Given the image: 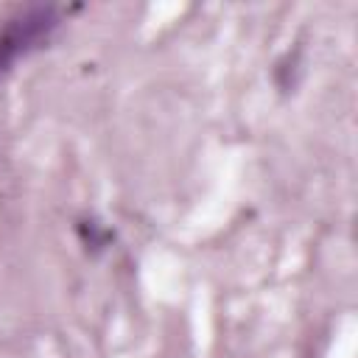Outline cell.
Wrapping results in <instances>:
<instances>
[{
    "mask_svg": "<svg viewBox=\"0 0 358 358\" xmlns=\"http://www.w3.org/2000/svg\"><path fill=\"white\" fill-rule=\"evenodd\" d=\"M53 25H56L53 8H31L8 20L6 28L0 31V76L20 59V53L34 48Z\"/></svg>",
    "mask_w": 358,
    "mask_h": 358,
    "instance_id": "6da1fadb",
    "label": "cell"
}]
</instances>
